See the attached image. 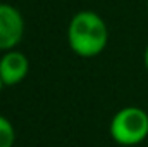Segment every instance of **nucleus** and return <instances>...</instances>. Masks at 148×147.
Returning a JSON list of instances; mask_svg holds the SVG:
<instances>
[{"instance_id":"nucleus-7","label":"nucleus","mask_w":148,"mask_h":147,"mask_svg":"<svg viewBox=\"0 0 148 147\" xmlns=\"http://www.w3.org/2000/svg\"><path fill=\"white\" fill-rule=\"evenodd\" d=\"M3 88V81H2V78H0V90Z\"/></svg>"},{"instance_id":"nucleus-1","label":"nucleus","mask_w":148,"mask_h":147,"mask_svg":"<svg viewBox=\"0 0 148 147\" xmlns=\"http://www.w3.org/2000/svg\"><path fill=\"white\" fill-rule=\"evenodd\" d=\"M69 49L79 57H97L109 43V28L103 17L93 10L76 12L67 26Z\"/></svg>"},{"instance_id":"nucleus-4","label":"nucleus","mask_w":148,"mask_h":147,"mask_svg":"<svg viewBox=\"0 0 148 147\" xmlns=\"http://www.w3.org/2000/svg\"><path fill=\"white\" fill-rule=\"evenodd\" d=\"M29 73V59L24 52L12 49L0 57V78L3 87L19 85Z\"/></svg>"},{"instance_id":"nucleus-6","label":"nucleus","mask_w":148,"mask_h":147,"mask_svg":"<svg viewBox=\"0 0 148 147\" xmlns=\"http://www.w3.org/2000/svg\"><path fill=\"white\" fill-rule=\"evenodd\" d=\"M143 62H145V68L148 71V43H147V49H145V54H143Z\"/></svg>"},{"instance_id":"nucleus-3","label":"nucleus","mask_w":148,"mask_h":147,"mask_svg":"<svg viewBox=\"0 0 148 147\" xmlns=\"http://www.w3.org/2000/svg\"><path fill=\"white\" fill-rule=\"evenodd\" d=\"M24 17L21 10L10 3L0 2V52L16 49L24 37Z\"/></svg>"},{"instance_id":"nucleus-2","label":"nucleus","mask_w":148,"mask_h":147,"mask_svg":"<svg viewBox=\"0 0 148 147\" xmlns=\"http://www.w3.org/2000/svg\"><path fill=\"white\" fill-rule=\"evenodd\" d=\"M109 133L117 146H140L148 137V112L138 106H126L119 109L112 116Z\"/></svg>"},{"instance_id":"nucleus-5","label":"nucleus","mask_w":148,"mask_h":147,"mask_svg":"<svg viewBox=\"0 0 148 147\" xmlns=\"http://www.w3.org/2000/svg\"><path fill=\"white\" fill-rule=\"evenodd\" d=\"M16 144V128L9 118L0 114V147H14Z\"/></svg>"},{"instance_id":"nucleus-8","label":"nucleus","mask_w":148,"mask_h":147,"mask_svg":"<svg viewBox=\"0 0 148 147\" xmlns=\"http://www.w3.org/2000/svg\"><path fill=\"white\" fill-rule=\"evenodd\" d=\"M147 12H148V2H147Z\"/></svg>"}]
</instances>
